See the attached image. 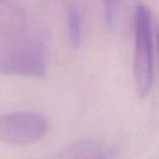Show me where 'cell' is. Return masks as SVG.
Wrapping results in <instances>:
<instances>
[{"label":"cell","instance_id":"6da1fadb","mask_svg":"<svg viewBox=\"0 0 159 159\" xmlns=\"http://www.w3.org/2000/svg\"><path fill=\"white\" fill-rule=\"evenodd\" d=\"M154 21L144 4H137L133 12V80L137 94H149L154 81Z\"/></svg>","mask_w":159,"mask_h":159},{"label":"cell","instance_id":"7a4b0ae2","mask_svg":"<svg viewBox=\"0 0 159 159\" xmlns=\"http://www.w3.org/2000/svg\"><path fill=\"white\" fill-rule=\"evenodd\" d=\"M47 72V60L43 45L37 40L20 37L0 52V73L29 78L43 77Z\"/></svg>","mask_w":159,"mask_h":159},{"label":"cell","instance_id":"3957f363","mask_svg":"<svg viewBox=\"0 0 159 159\" xmlns=\"http://www.w3.org/2000/svg\"><path fill=\"white\" fill-rule=\"evenodd\" d=\"M48 129L46 117L39 112L20 111L0 114V142L27 145L41 140Z\"/></svg>","mask_w":159,"mask_h":159},{"label":"cell","instance_id":"277c9868","mask_svg":"<svg viewBox=\"0 0 159 159\" xmlns=\"http://www.w3.org/2000/svg\"><path fill=\"white\" fill-rule=\"evenodd\" d=\"M26 26L24 9L14 0H0V41L6 45L22 37Z\"/></svg>","mask_w":159,"mask_h":159},{"label":"cell","instance_id":"5b68a950","mask_svg":"<svg viewBox=\"0 0 159 159\" xmlns=\"http://www.w3.org/2000/svg\"><path fill=\"white\" fill-rule=\"evenodd\" d=\"M50 159H106V153L98 142L82 139Z\"/></svg>","mask_w":159,"mask_h":159},{"label":"cell","instance_id":"8992f818","mask_svg":"<svg viewBox=\"0 0 159 159\" xmlns=\"http://www.w3.org/2000/svg\"><path fill=\"white\" fill-rule=\"evenodd\" d=\"M66 25H67L68 43L72 47H78L82 39V20H81V14L75 5L70 6L67 10Z\"/></svg>","mask_w":159,"mask_h":159},{"label":"cell","instance_id":"52a82bcc","mask_svg":"<svg viewBox=\"0 0 159 159\" xmlns=\"http://www.w3.org/2000/svg\"><path fill=\"white\" fill-rule=\"evenodd\" d=\"M122 0H103L104 2V9H106V16H107V20L108 22H112L116 14H117V10L119 7V4H120Z\"/></svg>","mask_w":159,"mask_h":159}]
</instances>
